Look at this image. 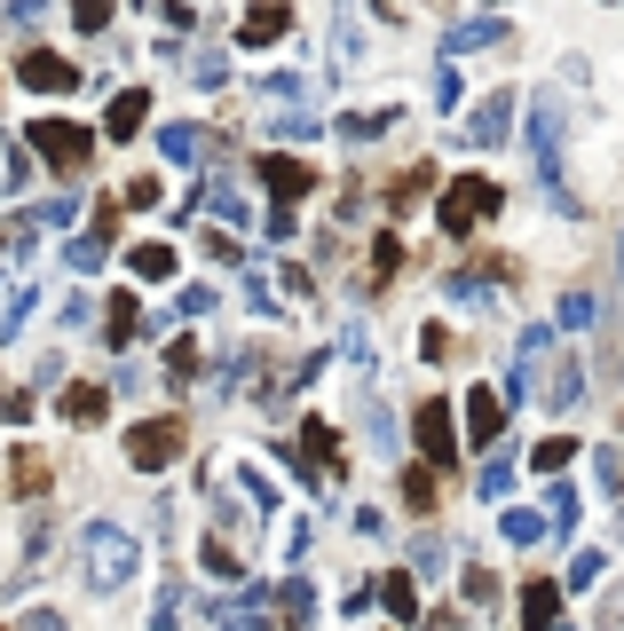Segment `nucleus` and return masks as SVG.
Returning a JSON list of instances; mask_svg holds the SVG:
<instances>
[{"label": "nucleus", "mask_w": 624, "mask_h": 631, "mask_svg": "<svg viewBox=\"0 0 624 631\" xmlns=\"http://www.w3.org/2000/svg\"><path fill=\"white\" fill-rule=\"evenodd\" d=\"M80 560H87V584H95V592H119L127 577H135L143 545L127 537V529H111V521H87V529H80Z\"/></svg>", "instance_id": "1"}, {"label": "nucleus", "mask_w": 624, "mask_h": 631, "mask_svg": "<svg viewBox=\"0 0 624 631\" xmlns=\"http://www.w3.org/2000/svg\"><path fill=\"white\" fill-rule=\"evenodd\" d=\"M32 143H40V158L56 166V174H80V166L95 158V135L72 119H32Z\"/></svg>", "instance_id": "2"}, {"label": "nucleus", "mask_w": 624, "mask_h": 631, "mask_svg": "<svg viewBox=\"0 0 624 631\" xmlns=\"http://www.w3.org/2000/svg\"><path fill=\"white\" fill-rule=\"evenodd\" d=\"M127 458H135V474H167L182 458V418H143L127 435Z\"/></svg>", "instance_id": "3"}, {"label": "nucleus", "mask_w": 624, "mask_h": 631, "mask_svg": "<svg viewBox=\"0 0 624 631\" xmlns=\"http://www.w3.org/2000/svg\"><path fill=\"white\" fill-rule=\"evenodd\" d=\"M490 214H499V182H482V174L451 182V197H443V229H451V238H467V229L490 221Z\"/></svg>", "instance_id": "4"}, {"label": "nucleus", "mask_w": 624, "mask_h": 631, "mask_svg": "<svg viewBox=\"0 0 624 631\" xmlns=\"http://www.w3.org/2000/svg\"><path fill=\"white\" fill-rule=\"evenodd\" d=\"M16 80H24V87H40V95H72V87H80V63H63V56H48V48H32V56L16 63Z\"/></svg>", "instance_id": "5"}, {"label": "nucleus", "mask_w": 624, "mask_h": 631, "mask_svg": "<svg viewBox=\"0 0 624 631\" xmlns=\"http://www.w3.org/2000/svg\"><path fill=\"white\" fill-rule=\"evenodd\" d=\"M143 119H151V95H143V87H119V95H111V119H104V135L135 143V135H143Z\"/></svg>", "instance_id": "6"}, {"label": "nucleus", "mask_w": 624, "mask_h": 631, "mask_svg": "<svg viewBox=\"0 0 624 631\" xmlns=\"http://www.w3.org/2000/svg\"><path fill=\"white\" fill-rule=\"evenodd\" d=\"M261 182H269V190L285 197V206H292V197H309V190H316V174H309V166H301V158H277V150L261 158Z\"/></svg>", "instance_id": "7"}, {"label": "nucleus", "mask_w": 624, "mask_h": 631, "mask_svg": "<svg viewBox=\"0 0 624 631\" xmlns=\"http://www.w3.org/2000/svg\"><path fill=\"white\" fill-rule=\"evenodd\" d=\"M285 32H292V9H285V0H261V9L238 24V40H245V48H261V40H285Z\"/></svg>", "instance_id": "8"}, {"label": "nucleus", "mask_w": 624, "mask_h": 631, "mask_svg": "<svg viewBox=\"0 0 624 631\" xmlns=\"http://www.w3.org/2000/svg\"><path fill=\"white\" fill-rule=\"evenodd\" d=\"M301 458H309V474H340V435L324 418H309L301 426Z\"/></svg>", "instance_id": "9"}, {"label": "nucleus", "mask_w": 624, "mask_h": 631, "mask_svg": "<svg viewBox=\"0 0 624 631\" xmlns=\"http://www.w3.org/2000/svg\"><path fill=\"white\" fill-rule=\"evenodd\" d=\"M143 331H151V316H143V301H135V292H119V301H111V348H135Z\"/></svg>", "instance_id": "10"}, {"label": "nucleus", "mask_w": 624, "mask_h": 631, "mask_svg": "<svg viewBox=\"0 0 624 631\" xmlns=\"http://www.w3.org/2000/svg\"><path fill=\"white\" fill-rule=\"evenodd\" d=\"M63 260H72L80 277H95V269H104V260H111V221H95V229H87V238H80L72 253H63Z\"/></svg>", "instance_id": "11"}, {"label": "nucleus", "mask_w": 624, "mask_h": 631, "mask_svg": "<svg viewBox=\"0 0 624 631\" xmlns=\"http://www.w3.org/2000/svg\"><path fill=\"white\" fill-rule=\"evenodd\" d=\"M419 442H427V458H451V411L443 403L419 411Z\"/></svg>", "instance_id": "12"}, {"label": "nucleus", "mask_w": 624, "mask_h": 631, "mask_svg": "<svg viewBox=\"0 0 624 631\" xmlns=\"http://www.w3.org/2000/svg\"><path fill=\"white\" fill-rule=\"evenodd\" d=\"M158 150H167L175 166H199L206 143H199V126H158Z\"/></svg>", "instance_id": "13"}, {"label": "nucleus", "mask_w": 624, "mask_h": 631, "mask_svg": "<svg viewBox=\"0 0 624 631\" xmlns=\"http://www.w3.org/2000/svg\"><path fill=\"white\" fill-rule=\"evenodd\" d=\"M206 214H214V221H245L253 206L238 197V182H206Z\"/></svg>", "instance_id": "14"}, {"label": "nucleus", "mask_w": 624, "mask_h": 631, "mask_svg": "<svg viewBox=\"0 0 624 631\" xmlns=\"http://www.w3.org/2000/svg\"><path fill=\"white\" fill-rule=\"evenodd\" d=\"M135 277H143V284L175 277V245H158V238H151V245H135Z\"/></svg>", "instance_id": "15"}, {"label": "nucleus", "mask_w": 624, "mask_h": 631, "mask_svg": "<svg viewBox=\"0 0 624 631\" xmlns=\"http://www.w3.org/2000/svg\"><path fill=\"white\" fill-rule=\"evenodd\" d=\"M63 418H72V426H95V418H104V387H72V395H63Z\"/></svg>", "instance_id": "16"}, {"label": "nucleus", "mask_w": 624, "mask_h": 631, "mask_svg": "<svg viewBox=\"0 0 624 631\" xmlns=\"http://www.w3.org/2000/svg\"><path fill=\"white\" fill-rule=\"evenodd\" d=\"M199 553H206V577H221V584L238 577V553H229V537H221V529H206V545H199Z\"/></svg>", "instance_id": "17"}, {"label": "nucleus", "mask_w": 624, "mask_h": 631, "mask_svg": "<svg viewBox=\"0 0 624 631\" xmlns=\"http://www.w3.org/2000/svg\"><path fill=\"white\" fill-rule=\"evenodd\" d=\"M190 372H199V340H175L167 348V387H190Z\"/></svg>", "instance_id": "18"}, {"label": "nucleus", "mask_w": 624, "mask_h": 631, "mask_svg": "<svg viewBox=\"0 0 624 631\" xmlns=\"http://www.w3.org/2000/svg\"><path fill=\"white\" fill-rule=\"evenodd\" d=\"M467 426H475V442L499 435V395H475V403H467Z\"/></svg>", "instance_id": "19"}, {"label": "nucleus", "mask_w": 624, "mask_h": 631, "mask_svg": "<svg viewBox=\"0 0 624 631\" xmlns=\"http://www.w3.org/2000/svg\"><path fill=\"white\" fill-rule=\"evenodd\" d=\"M521 616H530V631H545V623H553V584H530V592H521Z\"/></svg>", "instance_id": "20"}, {"label": "nucleus", "mask_w": 624, "mask_h": 631, "mask_svg": "<svg viewBox=\"0 0 624 631\" xmlns=\"http://www.w3.org/2000/svg\"><path fill=\"white\" fill-rule=\"evenodd\" d=\"M467 135H475V143H499V135H506V104H482Z\"/></svg>", "instance_id": "21"}, {"label": "nucleus", "mask_w": 624, "mask_h": 631, "mask_svg": "<svg viewBox=\"0 0 624 631\" xmlns=\"http://www.w3.org/2000/svg\"><path fill=\"white\" fill-rule=\"evenodd\" d=\"M285 623H292V631H309V584H301V577L285 584Z\"/></svg>", "instance_id": "22"}, {"label": "nucleus", "mask_w": 624, "mask_h": 631, "mask_svg": "<svg viewBox=\"0 0 624 631\" xmlns=\"http://www.w3.org/2000/svg\"><path fill=\"white\" fill-rule=\"evenodd\" d=\"M72 24L80 32H104L111 24V0H72Z\"/></svg>", "instance_id": "23"}, {"label": "nucleus", "mask_w": 624, "mask_h": 631, "mask_svg": "<svg viewBox=\"0 0 624 631\" xmlns=\"http://www.w3.org/2000/svg\"><path fill=\"white\" fill-rule=\"evenodd\" d=\"M119 206H135V214H143V206H158V182H151V174H135V182H119Z\"/></svg>", "instance_id": "24"}, {"label": "nucleus", "mask_w": 624, "mask_h": 631, "mask_svg": "<svg viewBox=\"0 0 624 631\" xmlns=\"http://www.w3.org/2000/svg\"><path fill=\"white\" fill-rule=\"evenodd\" d=\"M404 497L427 513V506H435V474H419V466H411V474H404Z\"/></svg>", "instance_id": "25"}, {"label": "nucleus", "mask_w": 624, "mask_h": 631, "mask_svg": "<svg viewBox=\"0 0 624 631\" xmlns=\"http://www.w3.org/2000/svg\"><path fill=\"white\" fill-rule=\"evenodd\" d=\"M32 182V150L24 143H9V190H24Z\"/></svg>", "instance_id": "26"}, {"label": "nucleus", "mask_w": 624, "mask_h": 631, "mask_svg": "<svg viewBox=\"0 0 624 631\" xmlns=\"http://www.w3.org/2000/svg\"><path fill=\"white\" fill-rule=\"evenodd\" d=\"M396 260H404V245H396V238H380V245H372V269H380V277H396Z\"/></svg>", "instance_id": "27"}, {"label": "nucleus", "mask_w": 624, "mask_h": 631, "mask_svg": "<svg viewBox=\"0 0 624 631\" xmlns=\"http://www.w3.org/2000/svg\"><path fill=\"white\" fill-rule=\"evenodd\" d=\"M387 608H396V616H411L419 600H411V577H387Z\"/></svg>", "instance_id": "28"}, {"label": "nucleus", "mask_w": 624, "mask_h": 631, "mask_svg": "<svg viewBox=\"0 0 624 631\" xmlns=\"http://www.w3.org/2000/svg\"><path fill=\"white\" fill-rule=\"evenodd\" d=\"M190 80H199V87H221L229 72H221V56H199V63H190Z\"/></svg>", "instance_id": "29"}, {"label": "nucleus", "mask_w": 624, "mask_h": 631, "mask_svg": "<svg viewBox=\"0 0 624 631\" xmlns=\"http://www.w3.org/2000/svg\"><path fill=\"white\" fill-rule=\"evenodd\" d=\"M229 631H269V608H261V600H245V608H238V623H229Z\"/></svg>", "instance_id": "30"}, {"label": "nucleus", "mask_w": 624, "mask_h": 631, "mask_svg": "<svg viewBox=\"0 0 624 631\" xmlns=\"http://www.w3.org/2000/svg\"><path fill=\"white\" fill-rule=\"evenodd\" d=\"M9 16H16V24H40V16H48V0H16Z\"/></svg>", "instance_id": "31"}, {"label": "nucleus", "mask_w": 624, "mask_h": 631, "mask_svg": "<svg viewBox=\"0 0 624 631\" xmlns=\"http://www.w3.org/2000/svg\"><path fill=\"white\" fill-rule=\"evenodd\" d=\"M601 631H624V592H616V600L601 608Z\"/></svg>", "instance_id": "32"}, {"label": "nucleus", "mask_w": 624, "mask_h": 631, "mask_svg": "<svg viewBox=\"0 0 624 631\" xmlns=\"http://www.w3.org/2000/svg\"><path fill=\"white\" fill-rule=\"evenodd\" d=\"M16 631H63V623H56V616H48V608H40V616H24V623H16Z\"/></svg>", "instance_id": "33"}]
</instances>
